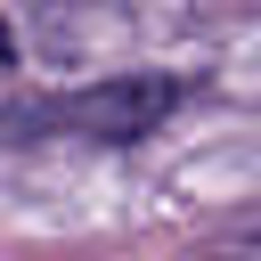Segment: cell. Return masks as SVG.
I'll return each mask as SVG.
<instances>
[{"instance_id": "obj_1", "label": "cell", "mask_w": 261, "mask_h": 261, "mask_svg": "<svg viewBox=\"0 0 261 261\" xmlns=\"http://www.w3.org/2000/svg\"><path fill=\"white\" fill-rule=\"evenodd\" d=\"M179 98H188V82H171V73H122V82H90V90H73V98L33 106V122L82 130V139H147Z\"/></svg>"}, {"instance_id": "obj_2", "label": "cell", "mask_w": 261, "mask_h": 261, "mask_svg": "<svg viewBox=\"0 0 261 261\" xmlns=\"http://www.w3.org/2000/svg\"><path fill=\"white\" fill-rule=\"evenodd\" d=\"M8 57H16V33H8V24H0V65H8Z\"/></svg>"}]
</instances>
